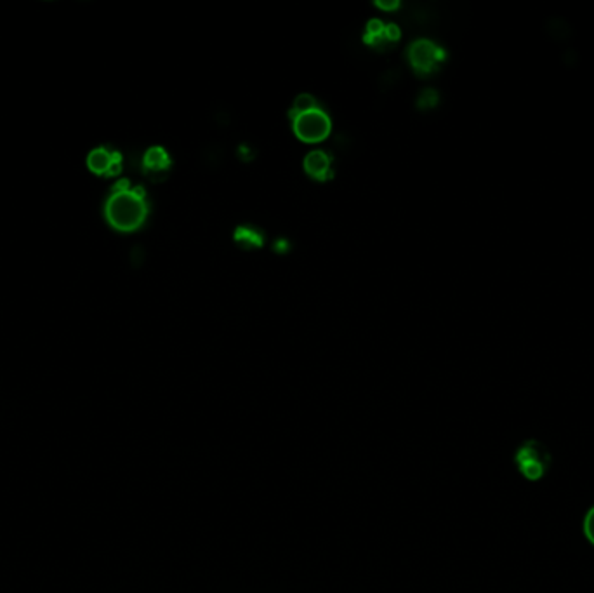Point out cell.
Segmentation results:
<instances>
[{
    "instance_id": "6da1fadb",
    "label": "cell",
    "mask_w": 594,
    "mask_h": 593,
    "mask_svg": "<svg viewBox=\"0 0 594 593\" xmlns=\"http://www.w3.org/2000/svg\"><path fill=\"white\" fill-rule=\"evenodd\" d=\"M105 216L109 227L118 231H134L144 223L148 216V204L141 186L131 188L127 179L113 185L112 195L105 204Z\"/></svg>"
},
{
    "instance_id": "7a4b0ae2",
    "label": "cell",
    "mask_w": 594,
    "mask_h": 593,
    "mask_svg": "<svg viewBox=\"0 0 594 593\" xmlns=\"http://www.w3.org/2000/svg\"><path fill=\"white\" fill-rule=\"evenodd\" d=\"M294 134L305 143H320L331 134V118L324 110L315 108L311 112L294 118Z\"/></svg>"
},
{
    "instance_id": "3957f363",
    "label": "cell",
    "mask_w": 594,
    "mask_h": 593,
    "mask_svg": "<svg viewBox=\"0 0 594 593\" xmlns=\"http://www.w3.org/2000/svg\"><path fill=\"white\" fill-rule=\"evenodd\" d=\"M447 51L443 47L432 44L431 40H415L409 47V60L412 68L419 75H429L438 68V64L445 61Z\"/></svg>"
},
{
    "instance_id": "277c9868",
    "label": "cell",
    "mask_w": 594,
    "mask_h": 593,
    "mask_svg": "<svg viewBox=\"0 0 594 593\" xmlns=\"http://www.w3.org/2000/svg\"><path fill=\"white\" fill-rule=\"evenodd\" d=\"M87 166L94 174L99 176H117L122 171V153L112 151L105 147H99L92 150L87 157Z\"/></svg>"
},
{
    "instance_id": "5b68a950",
    "label": "cell",
    "mask_w": 594,
    "mask_h": 593,
    "mask_svg": "<svg viewBox=\"0 0 594 593\" xmlns=\"http://www.w3.org/2000/svg\"><path fill=\"white\" fill-rule=\"evenodd\" d=\"M172 160L162 147H151L144 153L143 171L151 181H164L169 174Z\"/></svg>"
},
{
    "instance_id": "8992f818",
    "label": "cell",
    "mask_w": 594,
    "mask_h": 593,
    "mask_svg": "<svg viewBox=\"0 0 594 593\" xmlns=\"http://www.w3.org/2000/svg\"><path fill=\"white\" fill-rule=\"evenodd\" d=\"M305 169L316 181H327L332 178V159L325 151H311L305 159Z\"/></svg>"
},
{
    "instance_id": "52a82bcc",
    "label": "cell",
    "mask_w": 594,
    "mask_h": 593,
    "mask_svg": "<svg viewBox=\"0 0 594 593\" xmlns=\"http://www.w3.org/2000/svg\"><path fill=\"white\" fill-rule=\"evenodd\" d=\"M384 30H386V25H384L380 19H370L369 23H367V34L363 35V42L367 46L376 47V49L380 51L386 49L387 46H393V44L387 42Z\"/></svg>"
},
{
    "instance_id": "ba28073f",
    "label": "cell",
    "mask_w": 594,
    "mask_h": 593,
    "mask_svg": "<svg viewBox=\"0 0 594 593\" xmlns=\"http://www.w3.org/2000/svg\"><path fill=\"white\" fill-rule=\"evenodd\" d=\"M525 461H537V463L550 466L551 457L550 454L545 453V449L541 444L535 442V440H530V442L525 444V446L518 451V454H516V463H518V465L519 463H525Z\"/></svg>"
},
{
    "instance_id": "9c48e42d",
    "label": "cell",
    "mask_w": 594,
    "mask_h": 593,
    "mask_svg": "<svg viewBox=\"0 0 594 593\" xmlns=\"http://www.w3.org/2000/svg\"><path fill=\"white\" fill-rule=\"evenodd\" d=\"M235 242L238 244V246L242 247V249H259V247H263L264 244V237L263 234H261L259 230H256V228H248V227H238L237 230H235Z\"/></svg>"
},
{
    "instance_id": "30bf717a",
    "label": "cell",
    "mask_w": 594,
    "mask_h": 593,
    "mask_svg": "<svg viewBox=\"0 0 594 593\" xmlns=\"http://www.w3.org/2000/svg\"><path fill=\"white\" fill-rule=\"evenodd\" d=\"M315 108H318V103H316V99L313 98V96L299 94L296 99H294V105L289 112V117L294 121V118L299 117V115L306 114V112H311V110Z\"/></svg>"
},
{
    "instance_id": "8fae6325",
    "label": "cell",
    "mask_w": 594,
    "mask_h": 593,
    "mask_svg": "<svg viewBox=\"0 0 594 593\" xmlns=\"http://www.w3.org/2000/svg\"><path fill=\"white\" fill-rule=\"evenodd\" d=\"M545 468H547V466L542 465V463H537V461H525V463H519V470H521V473L527 477L528 480L541 479V477L544 475Z\"/></svg>"
},
{
    "instance_id": "7c38bea8",
    "label": "cell",
    "mask_w": 594,
    "mask_h": 593,
    "mask_svg": "<svg viewBox=\"0 0 594 593\" xmlns=\"http://www.w3.org/2000/svg\"><path fill=\"white\" fill-rule=\"evenodd\" d=\"M437 105H438V92L437 91H432V89H426V91H422L421 94H419L417 106L421 110L435 108Z\"/></svg>"
},
{
    "instance_id": "4fadbf2b",
    "label": "cell",
    "mask_w": 594,
    "mask_h": 593,
    "mask_svg": "<svg viewBox=\"0 0 594 593\" xmlns=\"http://www.w3.org/2000/svg\"><path fill=\"white\" fill-rule=\"evenodd\" d=\"M584 533H586L587 540L594 544V507L587 512L586 520H584Z\"/></svg>"
},
{
    "instance_id": "5bb4252c",
    "label": "cell",
    "mask_w": 594,
    "mask_h": 593,
    "mask_svg": "<svg viewBox=\"0 0 594 593\" xmlns=\"http://www.w3.org/2000/svg\"><path fill=\"white\" fill-rule=\"evenodd\" d=\"M384 35H386V38H387V42H389V44H396V42L400 40V37H402V34H400L398 25H395V23L386 25V30H384Z\"/></svg>"
},
{
    "instance_id": "9a60e30c",
    "label": "cell",
    "mask_w": 594,
    "mask_h": 593,
    "mask_svg": "<svg viewBox=\"0 0 594 593\" xmlns=\"http://www.w3.org/2000/svg\"><path fill=\"white\" fill-rule=\"evenodd\" d=\"M376 5L379 9H384V11H395V9H398L400 2L398 0H391V2H384V0H379V2H376Z\"/></svg>"
},
{
    "instance_id": "2e32d148",
    "label": "cell",
    "mask_w": 594,
    "mask_h": 593,
    "mask_svg": "<svg viewBox=\"0 0 594 593\" xmlns=\"http://www.w3.org/2000/svg\"><path fill=\"white\" fill-rule=\"evenodd\" d=\"M275 251L276 253H287V249H289V242L287 240H283V238H280V240H276L275 242Z\"/></svg>"
}]
</instances>
